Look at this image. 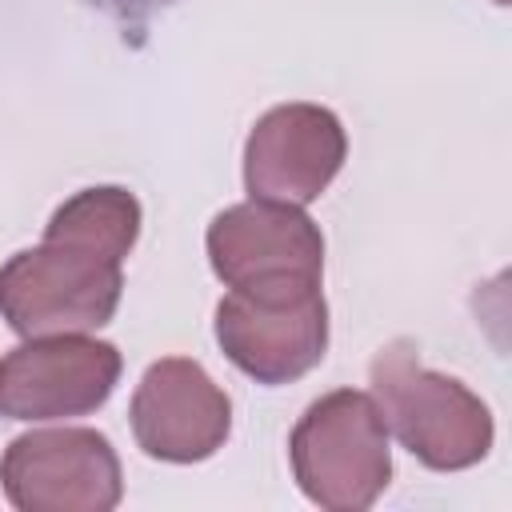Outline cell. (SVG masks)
Returning <instances> with one entry per match:
<instances>
[{
	"label": "cell",
	"instance_id": "cell-1",
	"mask_svg": "<svg viewBox=\"0 0 512 512\" xmlns=\"http://www.w3.org/2000/svg\"><path fill=\"white\" fill-rule=\"evenodd\" d=\"M372 388L384 424L400 436V444L436 472L468 468L488 456L492 416L488 408L460 384L420 368L412 344L396 340L380 348L372 360Z\"/></svg>",
	"mask_w": 512,
	"mask_h": 512
},
{
	"label": "cell",
	"instance_id": "cell-5",
	"mask_svg": "<svg viewBox=\"0 0 512 512\" xmlns=\"http://www.w3.org/2000/svg\"><path fill=\"white\" fill-rule=\"evenodd\" d=\"M0 480L24 512H108L120 504V460L92 428L16 436L0 460Z\"/></svg>",
	"mask_w": 512,
	"mask_h": 512
},
{
	"label": "cell",
	"instance_id": "cell-9",
	"mask_svg": "<svg viewBox=\"0 0 512 512\" xmlns=\"http://www.w3.org/2000/svg\"><path fill=\"white\" fill-rule=\"evenodd\" d=\"M344 128L328 108L280 104L248 136L244 184L252 200L312 204L344 164Z\"/></svg>",
	"mask_w": 512,
	"mask_h": 512
},
{
	"label": "cell",
	"instance_id": "cell-10",
	"mask_svg": "<svg viewBox=\"0 0 512 512\" xmlns=\"http://www.w3.org/2000/svg\"><path fill=\"white\" fill-rule=\"evenodd\" d=\"M140 232V204L124 188H84L48 220L44 240H68L100 256L124 260Z\"/></svg>",
	"mask_w": 512,
	"mask_h": 512
},
{
	"label": "cell",
	"instance_id": "cell-6",
	"mask_svg": "<svg viewBox=\"0 0 512 512\" xmlns=\"http://www.w3.org/2000/svg\"><path fill=\"white\" fill-rule=\"evenodd\" d=\"M120 380V352L104 340L36 336L0 360V416L60 420L100 408Z\"/></svg>",
	"mask_w": 512,
	"mask_h": 512
},
{
	"label": "cell",
	"instance_id": "cell-7",
	"mask_svg": "<svg viewBox=\"0 0 512 512\" xmlns=\"http://www.w3.org/2000/svg\"><path fill=\"white\" fill-rule=\"evenodd\" d=\"M216 340L224 356L252 380L288 384L324 360L328 304L320 288L280 300L228 292L216 308Z\"/></svg>",
	"mask_w": 512,
	"mask_h": 512
},
{
	"label": "cell",
	"instance_id": "cell-11",
	"mask_svg": "<svg viewBox=\"0 0 512 512\" xmlns=\"http://www.w3.org/2000/svg\"><path fill=\"white\" fill-rule=\"evenodd\" d=\"M80 4H88V8H96V12H104V16H112V20L124 28V36L140 40L144 28H148L156 16H164L168 8H176L180 0H80Z\"/></svg>",
	"mask_w": 512,
	"mask_h": 512
},
{
	"label": "cell",
	"instance_id": "cell-4",
	"mask_svg": "<svg viewBox=\"0 0 512 512\" xmlns=\"http://www.w3.org/2000/svg\"><path fill=\"white\" fill-rule=\"evenodd\" d=\"M208 256L232 292L280 300L320 288L324 240L296 204L252 200L212 220Z\"/></svg>",
	"mask_w": 512,
	"mask_h": 512
},
{
	"label": "cell",
	"instance_id": "cell-2",
	"mask_svg": "<svg viewBox=\"0 0 512 512\" xmlns=\"http://www.w3.org/2000/svg\"><path fill=\"white\" fill-rule=\"evenodd\" d=\"M292 468L312 504L332 512L368 508L392 476L388 424L376 400L352 388L316 400L292 432Z\"/></svg>",
	"mask_w": 512,
	"mask_h": 512
},
{
	"label": "cell",
	"instance_id": "cell-8",
	"mask_svg": "<svg viewBox=\"0 0 512 512\" xmlns=\"http://www.w3.org/2000/svg\"><path fill=\"white\" fill-rule=\"evenodd\" d=\"M228 428L232 404L196 360H156L132 396V432L152 460H208L228 440Z\"/></svg>",
	"mask_w": 512,
	"mask_h": 512
},
{
	"label": "cell",
	"instance_id": "cell-3",
	"mask_svg": "<svg viewBox=\"0 0 512 512\" xmlns=\"http://www.w3.org/2000/svg\"><path fill=\"white\" fill-rule=\"evenodd\" d=\"M120 288V260L68 240H44L0 268V312L28 340L68 336L108 324Z\"/></svg>",
	"mask_w": 512,
	"mask_h": 512
}]
</instances>
